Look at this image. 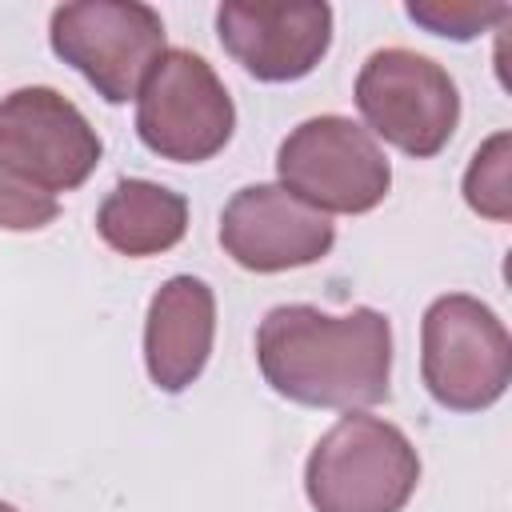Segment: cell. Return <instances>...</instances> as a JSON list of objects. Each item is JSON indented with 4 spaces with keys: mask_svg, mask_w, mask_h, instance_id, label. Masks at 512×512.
<instances>
[{
    "mask_svg": "<svg viewBox=\"0 0 512 512\" xmlns=\"http://www.w3.org/2000/svg\"><path fill=\"white\" fill-rule=\"evenodd\" d=\"M256 364L292 404L360 412L388 400L392 324L376 308L328 316L312 304H280L256 328Z\"/></svg>",
    "mask_w": 512,
    "mask_h": 512,
    "instance_id": "obj_1",
    "label": "cell"
},
{
    "mask_svg": "<svg viewBox=\"0 0 512 512\" xmlns=\"http://www.w3.org/2000/svg\"><path fill=\"white\" fill-rule=\"evenodd\" d=\"M100 136L56 88H16L0 100V228L36 232L60 216V192L100 164Z\"/></svg>",
    "mask_w": 512,
    "mask_h": 512,
    "instance_id": "obj_2",
    "label": "cell"
},
{
    "mask_svg": "<svg viewBox=\"0 0 512 512\" xmlns=\"http://www.w3.org/2000/svg\"><path fill=\"white\" fill-rule=\"evenodd\" d=\"M420 484L412 440L364 412L340 416L312 448L304 492L316 512H400Z\"/></svg>",
    "mask_w": 512,
    "mask_h": 512,
    "instance_id": "obj_3",
    "label": "cell"
},
{
    "mask_svg": "<svg viewBox=\"0 0 512 512\" xmlns=\"http://www.w3.org/2000/svg\"><path fill=\"white\" fill-rule=\"evenodd\" d=\"M280 188L332 216L372 212L392 188V164L376 136L348 116H312L296 124L276 152Z\"/></svg>",
    "mask_w": 512,
    "mask_h": 512,
    "instance_id": "obj_4",
    "label": "cell"
},
{
    "mask_svg": "<svg viewBox=\"0 0 512 512\" xmlns=\"http://www.w3.org/2000/svg\"><path fill=\"white\" fill-rule=\"evenodd\" d=\"M420 372L440 408H492L512 380V340L504 320L464 292L432 300L420 328Z\"/></svg>",
    "mask_w": 512,
    "mask_h": 512,
    "instance_id": "obj_5",
    "label": "cell"
},
{
    "mask_svg": "<svg viewBox=\"0 0 512 512\" xmlns=\"http://www.w3.org/2000/svg\"><path fill=\"white\" fill-rule=\"evenodd\" d=\"M48 40L108 104H124L164 56V20L136 0H76L52 12Z\"/></svg>",
    "mask_w": 512,
    "mask_h": 512,
    "instance_id": "obj_6",
    "label": "cell"
},
{
    "mask_svg": "<svg viewBox=\"0 0 512 512\" xmlns=\"http://www.w3.org/2000/svg\"><path fill=\"white\" fill-rule=\"evenodd\" d=\"M356 108L372 136L412 160L436 156L460 124L456 80L412 48H380L356 76Z\"/></svg>",
    "mask_w": 512,
    "mask_h": 512,
    "instance_id": "obj_7",
    "label": "cell"
},
{
    "mask_svg": "<svg viewBox=\"0 0 512 512\" xmlns=\"http://www.w3.org/2000/svg\"><path fill=\"white\" fill-rule=\"evenodd\" d=\"M236 128V108L212 64L188 48H164L136 96V132L148 152L200 164L212 160Z\"/></svg>",
    "mask_w": 512,
    "mask_h": 512,
    "instance_id": "obj_8",
    "label": "cell"
},
{
    "mask_svg": "<svg viewBox=\"0 0 512 512\" xmlns=\"http://www.w3.org/2000/svg\"><path fill=\"white\" fill-rule=\"evenodd\" d=\"M216 36L224 52L264 84L308 76L332 44L328 4L284 0H228L216 8Z\"/></svg>",
    "mask_w": 512,
    "mask_h": 512,
    "instance_id": "obj_9",
    "label": "cell"
},
{
    "mask_svg": "<svg viewBox=\"0 0 512 512\" xmlns=\"http://www.w3.org/2000/svg\"><path fill=\"white\" fill-rule=\"evenodd\" d=\"M220 244L248 272H288L324 260L336 224L280 184H248L220 212Z\"/></svg>",
    "mask_w": 512,
    "mask_h": 512,
    "instance_id": "obj_10",
    "label": "cell"
},
{
    "mask_svg": "<svg viewBox=\"0 0 512 512\" xmlns=\"http://www.w3.org/2000/svg\"><path fill=\"white\" fill-rule=\"evenodd\" d=\"M216 336V296L200 276H172L148 304L144 364L160 392H184L208 364Z\"/></svg>",
    "mask_w": 512,
    "mask_h": 512,
    "instance_id": "obj_11",
    "label": "cell"
},
{
    "mask_svg": "<svg viewBox=\"0 0 512 512\" xmlns=\"http://www.w3.org/2000/svg\"><path fill=\"white\" fill-rule=\"evenodd\" d=\"M96 232L120 256L168 252L188 232V200L152 180H120L96 208Z\"/></svg>",
    "mask_w": 512,
    "mask_h": 512,
    "instance_id": "obj_12",
    "label": "cell"
},
{
    "mask_svg": "<svg viewBox=\"0 0 512 512\" xmlns=\"http://www.w3.org/2000/svg\"><path fill=\"white\" fill-rule=\"evenodd\" d=\"M464 200L484 220L512 216V136L508 132H496L476 148L464 172Z\"/></svg>",
    "mask_w": 512,
    "mask_h": 512,
    "instance_id": "obj_13",
    "label": "cell"
},
{
    "mask_svg": "<svg viewBox=\"0 0 512 512\" xmlns=\"http://www.w3.org/2000/svg\"><path fill=\"white\" fill-rule=\"evenodd\" d=\"M408 16L416 24H424L428 32L436 36H452V40H472V36H484L492 24H504L512 16L508 4H456V0H412L408 4Z\"/></svg>",
    "mask_w": 512,
    "mask_h": 512,
    "instance_id": "obj_14",
    "label": "cell"
},
{
    "mask_svg": "<svg viewBox=\"0 0 512 512\" xmlns=\"http://www.w3.org/2000/svg\"><path fill=\"white\" fill-rule=\"evenodd\" d=\"M0 512H16V508H12V504H4V500H0Z\"/></svg>",
    "mask_w": 512,
    "mask_h": 512,
    "instance_id": "obj_15",
    "label": "cell"
}]
</instances>
